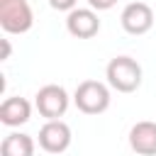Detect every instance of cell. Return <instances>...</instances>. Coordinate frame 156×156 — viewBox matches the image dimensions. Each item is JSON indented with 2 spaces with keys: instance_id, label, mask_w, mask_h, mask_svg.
I'll return each mask as SVG.
<instances>
[{
  "instance_id": "1",
  "label": "cell",
  "mask_w": 156,
  "mask_h": 156,
  "mask_svg": "<svg viewBox=\"0 0 156 156\" xmlns=\"http://www.w3.org/2000/svg\"><path fill=\"white\" fill-rule=\"evenodd\" d=\"M141 66L132 56H115L105 68L107 85L117 93H134L141 85Z\"/></svg>"
},
{
  "instance_id": "2",
  "label": "cell",
  "mask_w": 156,
  "mask_h": 156,
  "mask_svg": "<svg viewBox=\"0 0 156 156\" xmlns=\"http://www.w3.org/2000/svg\"><path fill=\"white\" fill-rule=\"evenodd\" d=\"M34 24L29 0H0V27L5 34H24Z\"/></svg>"
},
{
  "instance_id": "3",
  "label": "cell",
  "mask_w": 156,
  "mask_h": 156,
  "mask_svg": "<svg viewBox=\"0 0 156 156\" xmlns=\"http://www.w3.org/2000/svg\"><path fill=\"white\" fill-rule=\"evenodd\" d=\"M110 88L100 80H83L73 93V102L83 115H100L110 107Z\"/></svg>"
},
{
  "instance_id": "4",
  "label": "cell",
  "mask_w": 156,
  "mask_h": 156,
  "mask_svg": "<svg viewBox=\"0 0 156 156\" xmlns=\"http://www.w3.org/2000/svg\"><path fill=\"white\" fill-rule=\"evenodd\" d=\"M68 105H71V98H68L66 88L56 85V83H49V85L39 88V93L34 95V107L46 119H61L66 115Z\"/></svg>"
},
{
  "instance_id": "5",
  "label": "cell",
  "mask_w": 156,
  "mask_h": 156,
  "mask_svg": "<svg viewBox=\"0 0 156 156\" xmlns=\"http://www.w3.org/2000/svg\"><path fill=\"white\" fill-rule=\"evenodd\" d=\"M119 24H122V29L127 34L141 37V34H146L154 27V10L146 2H141V0L129 2V5H124L122 15H119Z\"/></svg>"
},
{
  "instance_id": "6",
  "label": "cell",
  "mask_w": 156,
  "mask_h": 156,
  "mask_svg": "<svg viewBox=\"0 0 156 156\" xmlns=\"http://www.w3.org/2000/svg\"><path fill=\"white\" fill-rule=\"evenodd\" d=\"M71 127L63 119H46L39 129V146L46 154H63L71 146Z\"/></svg>"
},
{
  "instance_id": "7",
  "label": "cell",
  "mask_w": 156,
  "mask_h": 156,
  "mask_svg": "<svg viewBox=\"0 0 156 156\" xmlns=\"http://www.w3.org/2000/svg\"><path fill=\"white\" fill-rule=\"evenodd\" d=\"M66 29L76 39H90V37H95L100 32L98 10H93V7H73L66 15Z\"/></svg>"
},
{
  "instance_id": "8",
  "label": "cell",
  "mask_w": 156,
  "mask_h": 156,
  "mask_svg": "<svg viewBox=\"0 0 156 156\" xmlns=\"http://www.w3.org/2000/svg\"><path fill=\"white\" fill-rule=\"evenodd\" d=\"M129 146L139 156H156V122L141 119L129 129Z\"/></svg>"
},
{
  "instance_id": "9",
  "label": "cell",
  "mask_w": 156,
  "mask_h": 156,
  "mask_svg": "<svg viewBox=\"0 0 156 156\" xmlns=\"http://www.w3.org/2000/svg\"><path fill=\"white\" fill-rule=\"evenodd\" d=\"M32 117V102L20 98V95H12V98H5L2 105H0V122L5 127H20V124H27Z\"/></svg>"
},
{
  "instance_id": "10",
  "label": "cell",
  "mask_w": 156,
  "mask_h": 156,
  "mask_svg": "<svg viewBox=\"0 0 156 156\" xmlns=\"http://www.w3.org/2000/svg\"><path fill=\"white\" fill-rule=\"evenodd\" d=\"M0 156H34V139L22 132H10L0 144Z\"/></svg>"
},
{
  "instance_id": "11",
  "label": "cell",
  "mask_w": 156,
  "mask_h": 156,
  "mask_svg": "<svg viewBox=\"0 0 156 156\" xmlns=\"http://www.w3.org/2000/svg\"><path fill=\"white\" fill-rule=\"evenodd\" d=\"M76 2H78V0H49V5H51L54 10H58V12H71V10L76 7Z\"/></svg>"
},
{
  "instance_id": "12",
  "label": "cell",
  "mask_w": 156,
  "mask_h": 156,
  "mask_svg": "<svg viewBox=\"0 0 156 156\" xmlns=\"http://www.w3.org/2000/svg\"><path fill=\"white\" fill-rule=\"evenodd\" d=\"M88 5L98 12H105V10H112L117 5V0H88Z\"/></svg>"
},
{
  "instance_id": "13",
  "label": "cell",
  "mask_w": 156,
  "mask_h": 156,
  "mask_svg": "<svg viewBox=\"0 0 156 156\" xmlns=\"http://www.w3.org/2000/svg\"><path fill=\"white\" fill-rule=\"evenodd\" d=\"M2 58H10V41L2 39Z\"/></svg>"
}]
</instances>
